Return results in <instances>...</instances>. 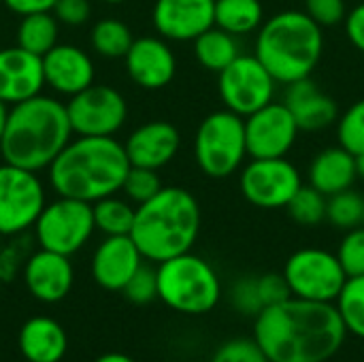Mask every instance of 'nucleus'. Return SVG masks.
I'll list each match as a JSON object with an SVG mask.
<instances>
[{"label":"nucleus","mask_w":364,"mask_h":362,"mask_svg":"<svg viewBox=\"0 0 364 362\" xmlns=\"http://www.w3.org/2000/svg\"><path fill=\"white\" fill-rule=\"evenodd\" d=\"M124 297L134 305H147L158 299V275L156 269L147 267L145 262L141 269L130 277V282L124 286Z\"/></svg>","instance_id":"e433bc0d"},{"label":"nucleus","mask_w":364,"mask_h":362,"mask_svg":"<svg viewBox=\"0 0 364 362\" xmlns=\"http://www.w3.org/2000/svg\"><path fill=\"white\" fill-rule=\"evenodd\" d=\"M43 58L19 45L0 49V100L9 107L43 94Z\"/></svg>","instance_id":"6ab92c4d"},{"label":"nucleus","mask_w":364,"mask_h":362,"mask_svg":"<svg viewBox=\"0 0 364 362\" xmlns=\"http://www.w3.org/2000/svg\"><path fill=\"white\" fill-rule=\"evenodd\" d=\"M346 335L335 303L296 297L264 307L254 322V339L271 362H328Z\"/></svg>","instance_id":"f257e3e1"},{"label":"nucleus","mask_w":364,"mask_h":362,"mask_svg":"<svg viewBox=\"0 0 364 362\" xmlns=\"http://www.w3.org/2000/svg\"><path fill=\"white\" fill-rule=\"evenodd\" d=\"M181 147V132L177 126L164 119L145 122L139 128H134L126 143V156L132 166H145L160 171L168 162L175 160Z\"/></svg>","instance_id":"412c9836"},{"label":"nucleus","mask_w":364,"mask_h":362,"mask_svg":"<svg viewBox=\"0 0 364 362\" xmlns=\"http://www.w3.org/2000/svg\"><path fill=\"white\" fill-rule=\"evenodd\" d=\"M356 173H358V179L364 181V154L356 156Z\"/></svg>","instance_id":"de8ad7c7"},{"label":"nucleus","mask_w":364,"mask_h":362,"mask_svg":"<svg viewBox=\"0 0 364 362\" xmlns=\"http://www.w3.org/2000/svg\"><path fill=\"white\" fill-rule=\"evenodd\" d=\"M45 85L60 96H75L90 87L96 77L94 60L87 51L70 43H58L43 55Z\"/></svg>","instance_id":"f3484780"},{"label":"nucleus","mask_w":364,"mask_h":362,"mask_svg":"<svg viewBox=\"0 0 364 362\" xmlns=\"http://www.w3.org/2000/svg\"><path fill=\"white\" fill-rule=\"evenodd\" d=\"M318 26L322 28H333L346 21L348 15V4L346 0H305L303 9Z\"/></svg>","instance_id":"58836bf2"},{"label":"nucleus","mask_w":364,"mask_h":362,"mask_svg":"<svg viewBox=\"0 0 364 362\" xmlns=\"http://www.w3.org/2000/svg\"><path fill=\"white\" fill-rule=\"evenodd\" d=\"M258 292H260V301L264 307H271V305H277L286 299L292 297L290 288H288V282L284 277V273H267V275H260L258 277Z\"/></svg>","instance_id":"79ce46f5"},{"label":"nucleus","mask_w":364,"mask_h":362,"mask_svg":"<svg viewBox=\"0 0 364 362\" xmlns=\"http://www.w3.org/2000/svg\"><path fill=\"white\" fill-rule=\"evenodd\" d=\"M0 4H2V0H0Z\"/></svg>","instance_id":"603ef678"},{"label":"nucleus","mask_w":364,"mask_h":362,"mask_svg":"<svg viewBox=\"0 0 364 362\" xmlns=\"http://www.w3.org/2000/svg\"><path fill=\"white\" fill-rule=\"evenodd\" d=\"M28 243L21 239V235L15 237L13 243L4 245L2 247V254H0V282H11L15 277V273L21 269L23 271V265L28 260Z\"/></svg>","instance_id":"ea45409f"},{"label":"nucleus","mask_w":364,"mask_h":362,"mask_svg":"<svg viewBox=\"0 0 364 362\" xmlns=\"http://www.w3.org/2000/svg\"><path fill=\"white\" fill-rule=\"evenodd\" d=\"M47 205L38 173L2 162L0 164V235L17 237L34 228Z\"/></svg>","instance_id":"9d476101"},{"label":"nucleus","mask_w":364,"mask_h":362,"mask_svg":"<svg viewBox=\"0 0 364 362\" xmlns=\"http://www.w3.org/2000/svg\"><path fill=\"white\" fill-rule=\"evenodd\" d=\"M130 166L124 143L115 137H77L47 171L49 186L58 196L96 203L122 192Z\"/></svg>","instance_id":"f03ea898"},{"label":"nucleus","mask_w":364,"mask_h":362,"mask_svg":"<svg viewBox=\"0 0 364 362\" xmlns=\"http://www.w3.org/2000/svg\"><path fill=\"white\" fill-rule=\"evenodd\" d=\"M209 362H271L267 358V354L260 350V346L256 344V339H245V337H237L230 339L226 344H222Z\"/></svg>","instance_id":"c9c22d12"},{"label":"nucleus","mask_w":364,"mask_h":362,"mask_svg":"<svg viewBox=\"0 0 364 362\" xmlns=\"http://www.w3.org/2000/svg\"><path fill=\"white\" fill-rule=\"evenodd\" d=\"M264 19L260 0H215V26L235 36L258 32Z\"/></svg>","instance_id":"a878e982"},{"label":"nucleus","mask_w":364,"mask_h":362,"mask_svg":"<svg viewBox=\"0 0 364 362\" xmlns=\"http://www.w3.org/2000/svg\"><path fill=\"white\" fill-rule=\"evenodd\" d=\"M303 183L301 171L288 158H250L239 171V190L258 209H286Z\"/></svg>","instance_id":"f8f14e48"},{"label":"nucleus","mask_w":364,"mask_h":362,"mask_svg":"<svg viewBox=\"0 0 364 362\" xmlns=\"http://www.w3.org/2000/svg\"><path fill=\"white\" fill-rule=\"evenodd\" d=\"M26 290L41 303H60L73 288L75 271L70 256L49 250L32 252L21 271Z\"/></svg>","instance_id":"aec40b11"},{"label":"nucleus","mask_w":364,"mask_h":362,"mask_svg":"<svg viewBox=\"0 0 364 362\" xmlns=\"http://www.w3.org/2000/svg\"><path fill=\"white\" fill-rule=\"evenodd\" d=\"M143 260L145 258L130 235L105 237L92 254L90 271L100 288L122 292L130 277L141 269Z\"/></svg>","instance_id":"a211bd4d"},{"label":"nucleus","mask_w":364,"mask_h":362,"mask_svg":"<svg viewBox=\"0 0 364 362\" xmlns=\"http://www.w3.org/2000/svg\"><path fill=\"white\" fill-rule=\"evenodd\" d=\"M335 307L346 331L358 339H364V275L348 277L343 290L335 301Z\"/></svg>","instance_id":"c756f323"},{"label":"nucleus","mask_w":364,"mask_h":362,"mask_svg":"<svg viewBox=\"0 0 364 362\" xmlns=\"http://www.w3.org/2000/svg\"><path fill=\"white\" fill-rule=\"evenodd\" d=\"M132 43H134V34L128 28V23H124L122 19L105 17L92 26L90 45H92L94 53H98L100 58L124 60V55L128 53Z\"/></svg>","instance_id":"cd10ccee"},{"label":"nucleus","mask_w":364,"mask_h":362,"mask_svg":"<svg viewBox=\"0 0 364 362\" xmlns=\"http://www.w3.org/2000/svg\"><path fill=\"white\" fill-rule=\"evenodd\" d=\"M284 277L292 297L316 303H335L348 282L337 254L322 247L294 252L284 267Z\"/></svg>","instance_id":"1a4fd4ad"},{"label":"nucleus","mask_w":364,"mask_h":362,"mask_svg":"<svg viewBox=\"0 0 364 362\" xmlns=\"http://www.w3.org/2000/svg\"><path fill=\"white\" fill-rule=\"evenodd\" d=\"M55 2L58 0H2V4L19 17L32 13H51Z\"/></svg>","instance_id":"c03bdc74"},{"label":"nucleus","mask_w":364,"mask_h":362,"mask_svg":"<svg viewBox=\"0 0 364 362\" xmlns=\"http://www.w3.org/2000/svg\"><path fill=\"white\" fill-rule=\"evenodd\" d=\"M343 26H346V34H348L350 43L360 53H364V2L356 4L352 11H348Z\"/></svg>","instance_id":"37998d69"},{"label":"nucleus","mask_w":364,"mask_h":362,"mask_svg":"<svg viewBox=\"0 0 364 362\" xmlns=\"http://www.w3.org/2000/svg\"><path fill=\"white\" fill-rule=\"evenodd\" d=\"M17 346L26 362H60L66 356L68 337L53 318L34 316L23 322Z\"/></svg>","instance_id":"b1692460"},{"label":"nucleus","mask_w":364,"mask_h":362,"mask_svg":"<svg viewBox=\"0 0 364 362\" xmlns=\"http://www.w3.org/2000/svg\"><path fill=\"white\" fill-rule=\"evenodd\" d=\"M292 113L296 126L305 132H318L333 124L339 117V105L326 92L311 81V77L294 81L286 85V94L282 100Z\"/></svg>","instance_id":"4be33fe9"},{"label":"nucleus","mask_w":364,"mask_h":362,"mask_svg":"<svg viewBox=\"0 0 364 362\" xmlns=\"http://www.w3.org/2000/svg\"><path fill=\"white\" fill-rule=\"evenodd\" d=\"M326 201L328 196H324L309 183H303L301 190L286 205V211L301 226H320L322 222H326Z\"/></svg>","instance_id":"2f4dec72"},{"label":"nucleus","mask_w":364,"mask_h":362,"mask_svg":"<svg viewBox=\"0 0 364 362\" xmlns=\"http://www.w3.org/2000/svg\"><path fill=\"white\" fill-rule=\"evenodd\" d=\"M364 218V196L356 190H343L326 201V222H331L335 228L352 230L356 226H363Z\"/></svg>","instance_id":"7c9ffc66"},{"label":"nucleus","mask_w":364,"mask_h":362,"mask_svg":"<svg viewBox=\"0 0 364 362\" xmlns=\"http://www.w3.org/2000/svg\"><path fill=\"white\" fill-rule=\"evenodd\" d=\"M337 258L348 277L364 275V226L346 230L337 250Z\"/></svg>","instance_id":"f704fd0d"},{"label":"nucleus","mask_w":364,"mask_h":362,"mask_svg":"<svg viewBox=\"0 0 364 362\" xmlns=\"http://www.w3.org/2000/svg\"><path fill=\"white\" fill-rule=\"evenodd\" d=\"M128 77L143 90L166 87L177 73V58L162 36H139L124 55Z\"/></svg>","instance_id":"dca6fc26"},{"label":"nucleus","mask_w":364,"mask_h":362,"mask_svg":"<svg viewBox=\"0 0 364 362\" xmlns=\"http://www.w3.org/2000/svg\"><path fill=\"white\" fill-rule=\"evenodd\" d=\"M73 139L66 102L53 96H32L9 107L0 139L2 162L41 173L51 166Z\"/></svg>","instance_id":"7ed1b4c3"},{"label":"nucleus","mask_w":364,"mask_h":362,"mask_svg":"<svg viewBox=\"0 0 364 362\" xmlns=\"http://www.w3.org/2000/svg\"><path fill=\"white\" fill-rule=\"evenodd\" d=\"M337 143L354 156L364 154V98L350 105L337 117Z\"/></svg>","instance_id":"473e14b6"},{"label":"nucleus","mask_w":364,"mask_h":362,"mask_svg":"<svg viewBox=\"0 0 364 362\" xmlns=\"http://www.w3.org/2000/svg\"><path fill=\"white\" fill-rule=\"evenodd\" d=\"M356 179V156L339 143L318 151L307 169V183L324 196L354 188Z\"/></svg>","instance_id":"5701e85b"},{"label":"nucleus","mask_w":364,"mask_h":362,"mask_svg":"<svg viewBox=\"0 0 364 362\" xmlns=\"http://www.w3.org/2000/svg\"><path fill=\"white\" fill-rule=\"evenodd\" d=\"M230 299H232V307L243 316L256 318L264 309L258 292V277H241L239 282H235L230 290Z\"/></svg>","instance_id":"4c0bfd02"},{"label":"nucleus","mask_w":364,"mask_h":362,"mask_svg":"<svg viewBox=\"0 0 364 362\" xmlns=\"http://www.w3.org/2000/svg\"><path fill=\"white\" fill-rule=\"evenodd\" d=\"M243 119L250 158H286L301 132L288 107L277 100Z\"/></svg>","instance_id":"4468645a"},{"label":"nucleus","mask_w":364,"mask_h":362,"mask_svg":"<svg viewBox=\"0 0 364 362\" xmlns=\"http://www.w3.org/2000/svg\"><path fill=\"white\" fill-rule=\"evenodd\" d=\"M58 36H60V21L55 19L53 13H32L19 19L15 30V38H17L15 45L43 58L49 49L58 45Z\"/></svg>","instance_id":"bb28decb"},{"label":"nucleus","mask_w":364,"mask_h":362,"mask_svg":"<svg viewBox=\"0 0 364 362\" xmlns=\"http://www.w3.org/2000/svg\"><path fill=\"white\" fill-rule=\"evenodd\" d=\"M200 205L196 196L179 186H164L154 198L136 205L132 241L149 262H164L192 252L200 233Z\"/></svg>","instance_id":"20e7f679"},{"label":"nucleus","mask_w":364,"mask_h":362,"mask_svg":"<svg viewBox=\"0 0 364 362\" xmlns=\"http://www.w3.org/2000/svg\"><path fill=\"white\" fill-rule=\"evenodd\" d=\"M275 77L254 53H241L218 73V92L224 109L247 117L275 100Z\"/></svg>","instance_id":"9b49d317"},{"label":"nucleus","mask_w":364,"mask_h":362,"mask_svg":"<svg viewBox=\"0 0 364 362\" xmlns=\"http://www.w3.org/2000/svg\"><path fill=\"white\" fill-rule=\"evenodd\" d=\"M6 115H9V105H4V102L0 100V139H2L4 124H6Z\"/></svg>","instance_id":"49530a36"},{"label":"nucleus","mask_w":364,"mask_h":362,"mask_svg":"<svg viewBox=\"0 0 364 362\" xmlns=\"http://www.w3.org/2000/svg\"><path fill=\"white\" fill-rule=\"evenodd\" d=\"M92 211H94L96 230H100L105 237H119V235H130L136 205H132L128 198H119L117 194H111L92 203Z\"/></svg>","instance_id":"c85d7f7f"},{"label":"nucleus","mask_w":364,"mask_h":362,"mask_svg":"<svg viewBox=\"0 0 364 362\" xmlns=\"http://www.w3.org/2000/svg\"><path fill=\"white\" fill-rule=\"evenodd\" d=\"M2 247H4V241H2V235H0V254H2Z\"/></svg>","instance_id":"8fccbe9b"},{"label":"nucleus","mask_w":364,"mask_h":362,"mask_svg":"<svg viewBox=\"0 0 364 362\" xmlns=\"http://www.w3.org/2000/svg\"><path fill=\"white\" fill-rule=\"evenodd\" d=\"M158 299L173 312L200 316L215 309L222 284L215 269L200 256L186 252L156 267Z\"/></svg>","instance_id":"423d86ee"},{"label":"nucleus","mask_w":364,"mask_h":362,"mask_svg":"<svg viewBox=\"0 0 364 362\" xmlns=\"http://www.w3.org/2000/svg\"><path fill=\"white\" fill-rule=\"evenodd\" d=\"M151 23L168 43H192L215 26V0H156Z\"/></svg>","instance_id":"2eb2a0df"},{"label":"nucleus","mask_w":364,"mask_h":362,"mask_svg":"<svg viewBox=\"0 0 364 362\" xmlns=\"http://www.w3.org/2000/svg\"><path fill=\"white\" fill-rule=\"evenodd\" d=\"M322 53L324 28L305 11H279L264 19L256 32L254 55L282 85L311 77Z\"/></svg>","instance_id":"39448f33"},{"label":"nucleus","mask_w":364,"mask_h":362,"mask_svg":"<svg viewBox=\"0 0 364 362\" xmlns=\"http://www.w3.org/2000/svg\"><path fill=\"white\" fill-rule=\"evenodd\" d=\"M66 113L77 137H115L128 119V105L115 87L92 83L68 98Z\"/></svg>","instance_id":"ddd939ff"},{"label":"nucleus","mask_w":364,"mask_h":362,"mask_svg":"<svg viewBox=\"0 0 364 362\" xmlns=\"http://www.w3.org/2000/svg\"><path fill=\"white\" fill-rule=\"evenodd\" d=\"M196 166L205 177L226 179L241 171L247 156L245 119L228 109L209 113L196 128L192 143Z\"/></svg>","instance_id":"0eeeda50"},{"label":"nucleus","mask_w":364,"mask_h":362,"mask_svg":"<svg viewBox=\"0 0 364 362\" xmlns=\"http://www.w3.org/2000/svg\"><path fill=\"white\" fill-rule=\"evenodd\" d=\"M363 226H364V218H363Z\"/></svg>","instance_id":"3c124183"},{"label":"nucleus","mask_w":364,"mask_h":362,"mask_svg":"<svg viewBox=\"0 0 364 362\" xmlns=\"http://www.w3.org/2000/svg\"><path fill=\"white\" fill-rule=\"evenodd\" d=\"M162 188L164 186H162L158 171L145 169V166H130V171L124 179L122 192L132 205H143L149 198H154Z\"/></svg>","instance_id":"72a5a7b5"},{"label":"nucleus","mask_w":364,"mask_h":362,"mask_svg":"<svg viewBox=\"0 0 364 362\" xmlns=\"http://www.w3.org/2000/svg\"><path fill=\"white\" fill-rule=\"evenodd\" d=\"M32 230L41 250L73 256L85 247L96 230L92 203L58 196L43 207Z\"/></svg>","instance_id":"6e6552de"},{"label":"nucleus","mask_w":364,"mask_h":362,"mask_svg":"<svg viewBox=\"0 0 364 362\" xmlns=\"http://www.w3.org/2000/svg\"><path fill=\"white\" fill-rule=\"evenodd\" d=\"M192 45H194V58L198 60V64L211 73L224 70L230 62H235L241 55L239 36L218 26H211L209 30H205L200 36L192 41Z\"/></svg>","instance_id":"393cba45"},{"label":"nucleus","mask_w":364,"mask_h":362,"mask_svg":"<svg viewBox=\"0 0 364 362\" xmlns=\"http://www.w3.org/2000/svg\"><path fill=\"white\" fill-rule=\"evenodd\" d=\"M51 13L55 15V19L62 26L77 28V26H83L90 19L92 4H90V0H58Z\"/></svg>","instance_id":"a19ab883"},{"label":"nucleus","mask_w":364,"mask_h":362,"mask_svg":"<svg viewBox=\"0 0 364 362\" xmlns=\"http://www.w3.org/2000/svg\"><path fill=\"white\" fill-rule=\"evenodd\" d=\"M94 362H136L134 358L126 356V354H119V352H109V354H102L100 358H96Z\"/></svg>","instance_id":"a18cd8bd"},{"label":"nucleus","mask_w":364,"mask_h":362,"mask_svg":"<svg viewBox=\"0 0 364 362\" xmlns=\"http://www.w3.org/2000/svg\"><path fill=\"white\" fill-rule=\"evenodd\" d=\"M100 2H105V4H122L126 0H100Z\"/></svg>","instance_id":"09e8293b"}]
</instances>
